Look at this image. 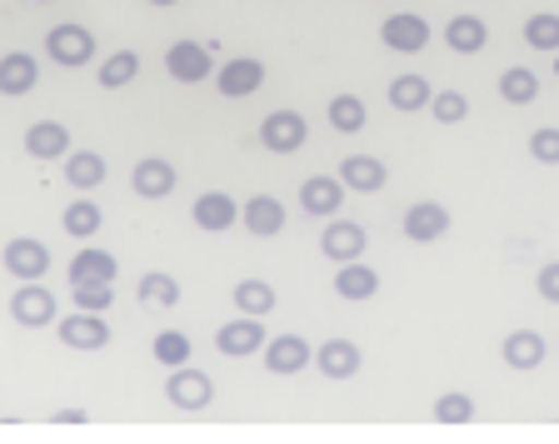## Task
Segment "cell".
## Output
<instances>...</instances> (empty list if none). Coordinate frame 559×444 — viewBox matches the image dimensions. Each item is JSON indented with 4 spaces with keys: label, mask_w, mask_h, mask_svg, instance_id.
Returning <instances> with one entry per match:
<instances>
[{
    "label": "cell",
    "mask_w": 559,
    "mask_h": 444,
    "mask_svg": "<svg viewBox=\"0 0 559 444\" xmlns=\"http://www.w3.org/2000/svg\"><path fill=\"white\" fill-rule=\"evenodd\" d=\"M165 405L180 409V415H200V409L215 405V380L195 364H180V370L165 374Z\"/></svg>",
    "instance_id": "1"
},
{
    "label": "cell",
    "mask_w": 559,
    "mask_h": 444,
    "mask_svg": "<svg viewBox=\"0 0 559 444\" xmlns=\"http://www.w3.org/2000/svg\"><path fill=\"white\" fill-rule=\"evenodd\" d=\"M95 36L85 31L81 21H60L46 31V56L56 60V65H66V71H81V65H91L95 60Z\"/></svg>",
    "instance_id": "2"
},
{
    "label": "cell",
    "mask_w": 559,
    "mask_h": 444,
    "mask_svg": "<svg viewBox=\"0 0 559 444\" xmlns=\"http://www.w3.org/2000/svg\"><path fill=\"white\" fill-rule=\"evenodd\" d=\"M11 320L21 329H46L60 320V300L50 295L46 280H21V290L11 295Z\"/></svg>",
    "instance_id": "3"
},
{
    "label": "cell",
    "mask_w": 559,
    "mask_h": 444,
    "mask_svg": "<svg viewBox=\"0 0 559 444\" xmlns=\"http://www.w3.org/2000/svg\"><path fill=\"white\" fill-rule=\"evenodd\" d=\"M255 135L270 155H295V151H305V141H310V120H305L300 110H270V116L260 120Z\"/></svg>",
    "instance_id": "4"
},
{
    "label": "cell",
    "mask_w": 559,
    "mask_h": 444,
    "mask_svg": "<svg viewBox=\"0 0 559 444\" xmlns=\"http://www.w3.org/2000/svg\"><path fill=\"white\" fill-rule=\"evenodd\" d=\"M430 21L415 11H395V15H384L380 21V46L384 50H395V56H419V50L430 46Z\"/></svg>",
    "instance_id": "5"
},
{
    "label": "cell",
    "mask_w": 559,
    "mask_h": 444,
    "mask_svg": "<svg viewBox=\"0 0 559 444\" xmlns=\"http://www.w3.org/2000/svg\"><path fill=\"white\" fill-rule=\"evenodd\" d=\"M0 265H5V275H15V280H46L50 245L35 240V235H15V240H5V250H0Z\"/></svg>",
    "instance_id": "6"
},
{
    "label": "cell",
    "mask_w": 559,
    "mask_h": 444,
    "mask_svg": "<svg viewBox=\"0 0 559 444\" xmlns=\"http://www.w3.org/2000/svg\"><path fill=\"white\" fill-rule=\"evenodd\" d=\"M260 360H265V370L275 374V380H295V374H305L314 364V350L305 335H270Z\"/></svg>",
    "instance_id": "7"
},
{
    "label": "cell",
    "mask_w": 559,
    "mask_h": 444,
    "mask_svg": "<svg viewBox=\"0 0 559 444\" xmlns=\"http://www.w3.org/2000/svg\"><path fill=\"white\" fill-rule=\"evenodd\" d=\"M400 235H405L409 245H435V240L450 235V211H444L440 200H415L400 215Z\"/></svg>",
    "instance_id": "8"
},
{
    "label": "cell",
    "mask_w": 559,
    "mask_h": 444,
    "mask_svg": "<svg viewBox=\"0 0 559 444\" xmlns=\"http://www.w3.org/2000/svg\"><path fill=\"white\" fill-rule=\"evenodd\" d=\"M56 335L66 350H81V355H95L110 345V325H105V315H95V310H75V315H60L56 320Z\"/></svg>",
    "instance_id": "9"
},
{
    "label": "cell",
    "mask_w": 559,
    "mask_h": 444,
    "mask_svg": "<svg viewBox=\"0 0 559 444\" xmlns=\"http://www.w3.org/2000/svg\"><path fill=\"white\" fill-rule=\"evenodd\" d=\"M165 75L175 85H200L215 75V60H210V50L200 40H170L165 46Z\"/></svg>",
    "instance_id": "10"
},
{
    "label": "cell",
    "mask_w": 559,
    "mask_h": 444,
    "mask_svg": "<svg viewBox=\"0 0 559 444\" xmlns=\"http://www.w3.org/2000/svg\"><path fill=\"white\" fill-rule=\"evenodd\" d=\"M265 325H260V315H235L225 320L221 329H215V350L225 355V360H250V355L265 350Z\"/></svg>",
    "instance_id": "11"
},
{
    "label": "cell",
    "mask_w": 559,
    "mask_h": 444,
    "mask_svg": "<svg viewBox=\"0 0 559 444\" xmlns=\"http://www.w3.org/2000/svg\"><path fill=\"white\" fill-rule=\"evenodd\" d=\"M215 91L225 95V100H250V95L265 85V60H255V56H235V60H225V65H215Z\"/></svg>",
    "instance_id": "12"
},
{
    "label": "cell",
    "mask_w": 559,
    "mask_h": 444,
    "mask_svg": "<svg viewBox=\"0 0 559 444\" xmlns=\"http://www.w3.org/2000/svg\"><path fill=\"white\" fill-rule=\"evenodd\" d=\"M345 195H349V185L340 176H305L300 180V211L310 215V220H335Z\"/></svg>",
    "instance_id": "13"
},
{
    "label": "cell",
    "mask_w": 559,
    "mask_h": 444,
    "mask_svg": "<svg viewBox=\"0 0 559 444\" xmlns=\"http://www.w3.org/2000/svg\"><path fill=\"white\" fill-rule=\"evenodd\" d=\"M190 220L205 235H225L230 225H240V200H235L230 190H205V195L190 205Z\"/></svg>",
    "instance_id": "14"
},
{
    "label": "cell",
    "mask_w": 559,
    "mask_h": 444,
    "mask_svg": "<svg viewBox=\"0 0 559 444\" xmlns=\"http://www.w3.org/2000/svg\"><path fill=\"white\" fill-rule=\"evenodd\" d=\"M365 245H370V235H365L360 220H330L325 235H320V255L335 260V265H345V260H365Z\"/></svg>",
    "instance_id": "15"
},
{
    "label": "cell",
    "mask_w": 559,
    "mask_h": 444,
    "mask_svg": "<svg viewBox=\"0 0 559 444\" xmlns=\"http://www.w3.org/2000/svg\"><path fill=\"white\" fill-rule=\"evenodd\" d=\"M175 185H180V176H175V165L165 160V155H145V160H135V170H130V190H135L140 200H170Z\"/></svg>",
    "instance_id": "16"
},
{
    "label": "cell",
    "mask_w": 559,
    "mask_h": 444,
    "mask_svg": "<svg viewBox=\"0 0 559 444\" xmlns=\"http://www.w3.org/2000/svg\"><path fill=\"white\" fill-rule=\"evenodd\" d=\"M314 370H320V380H355L365 370V350L355 339H325L314 350Z\"/></svg>",
    "instance_id": "17"
},
{
    "label": "cell",
    "mask_w": 559,
    "mask_h": 444,
    "mask_svg": "<svg viewBox=\"0 0 559 444\" xmlns=\"http://www.w3.org/2000/svg\"><path fill=\"white\" fill-rule=\"evenodd\" d=\"M240 225L255 240H275L280 230H285V200H275V195H250L240 205Z\"/></svg>",
    "instance_id": "18"
},
{
    "label": "cell",
    "mask_w": 559,
    "mask_h": 444,
    "mask_svg": "<svg viewBox=\"0 0 559 444\" xmlns=\"http://www.w3.org/2000/svg\"><path fill=\"white\" fill-rule=\"evenodd\" d=\"M500 355H504V364H510L514 374H530V370H539V364H545L549 345H545V335H539V329H510V335H504V345H500Z\"/></svg>",
    "instance_id": "19"
},
{
    "label": "cell",
    "mask_w": 559,
    "mask_h": 444,
    "mask_svg": "<svg viewBox=\"0 0 559 444\" xmlns=\"http://www.w3.org/2000/svg\"><path fill=\"white\" fill-rule=\"evenodd\" d=\"M35 81H40V60H35L31 50H11V56H0V95H5V100L31 95Z\"/></svg>",
    "instance_id": "20"
},
{
    "label": "cell",
    "mask_w": 559,
    "mask_h": 444,
    "mask_svg": "<svg viewBox=\"0 0 559 444\" xmlns=\"http://www.w3.org/2000/svg\"><path fill=\"white\" fill-rule=\"evenodd\" d=\"M335 176L345 180L349 190H360V195H380V190L390 185V170H384L380 155H345Z\"/></svg>",
    "instance_id": "21"
},
{
    "label": "cell",
    "mask_w": 559,
    "mask_h": 444,
    "mask_svg": "<svg viewBox=\"0 0 559 444\" xmlns=\"http://www.w3.org/2000/svg\"><path fill=\"white\" fill-rule=\"evenodd\" d=\"M25 155L40 165L50 160H66L70 155V130L60 125V120H35L31 130H25Z\"/></svg>",
    "instance_id": "22"
},
{
    "label": "cell",
    "mask_w": 559,
    "mask_h": 444,
    "mask_svg": "<svg viewBox=\"0 0 559 444\" xmlns=\"http://www.w3.org/2000/svg\"><path fill=\"white\" fill-rule=\"evenodd\" d=\"M60 170H66V185L75 190V195H91V190L105 185V155L100 151H70L66 160H60Z\"/></svg>",
    "instance_id": "23"
},
{
    "label": "cell",
    "mask_w": 559,
    "mask_h": 444,
    "mask_svg": "<svg viewBox=\"0 0 559 444\" xmlns=\"http://www.w3.org/2000/svg\"><path fill=\"white\" fill-rule=\"evenodd\" d=\"M335 295L340 300H349V304H365V300H374L380 295V275H374L365 260H345V265H335Z\"/></svg>",
    "instance_id": "24"
},
{
    "label": "cell",
    "mask_w": 559,
    "mask_h": 444,
    "mask_svg": "<svg viewBox=\"0 0 559 444\" xmlns=\"http://www.w3.org/2000/svg\"><path fill=\"white\" fill-rule=\"evenodd\" d=\"M444 46H450L454 56H479V50L489 46V25H485V15L460 11L454 21H444Z\"/></svg>",
    "instance_id": "25"
},
{
    "label": "cell",
    "mask_w": 559,
    "mask_h": 444,
    "mask_svg": "<svg viewBox=\"0 0 559 444\" xmlns=\"http://www.w3.org/2000/svg\"><path fill=\"white\" fill-rule=\"evenodd\" d=\"M384 100L400 110V116H415V110H430V100H435V85L425 81L419 71H405V75H395L390 81V91H384Z\"/></svg>",
    "instance_id": "26"
},
{
    "label": "cell",
    "mask_w": 559,
    "mask_h": 444,
    "mask_svg": "<svg viewBox=\"0 0 559 444\" xmlns=\"http://www.w3.org/2000/svg\"><path fill=\"white\" fill-rule=\"evenodd\" d=\"M116 255L100 245H81V255L70 260V285H116Z\"/></svg>",
    "instance_id": "27"
},
{
    "label": "cell",
    "mask_w": 559,
    "mask_h": 444,
    "mask_svg": "<svg viewBox=\"0 0 559 444\" xmlns=\"http://www.w3.org/2000/svg\"><path fill=\"white\" fill-rule=\"evenodd\" d=\"M60 225H66V235H70V240H81V245H85V240H95V235H100L105 211H100V205H95L91 195H75V200H70V205H66V215H60Z\"/></svg>",
    "instance_id": "28"
},
{
    "label": "cell",
    "mask_w": 559,
    "mask_h": 444,
    "mask_svg": "<svg viewBox=\"0 0 559 444\" xmlns=\"http://www.w3.org/2000/svg\"><path fill=\"white\" fill-rule=\"evenodd\" d=\"M325 120H330V130H335V135H360L365 125H370V110H365V100L360 95H335V100H330L325 106Z\"/></svg>",
    "instance_id": "29"
},
{
    "label": "cell",
    "mask_w": 559,
    "mask_h": 444,
    "mask_svg": "<svg viewBox=\"0 0 559 444\" xmlns=\"http://www.w3.org/2000/svg\"><path fill=\"white\" fill-rule=\"evenodd\" d=\"M230 304L240 310V315H260V320H265L270 310L280 304V295H275V285H270V280H255V275H250V280H240L230 290Z\"/></svg>",
    "instance_id": "30"
},
{
    "label": "cell",
    "mask_w": 559,
    "mask_h": 444,
    "mask_svg": "<svg viewBox=\"0 0 559 444\" xmlns=\"http://www.w3.org/2000/svg\"><path fill=\"white\" fill-rule=\"evenodd\" d=\"M135 300L140 304H160V310H175L180 304V280L165 275V269H145L135 280Z\"/></svg>",
    "instance_id": "31"
},
{
    "label": "cell",
    "mask_w": 559,
    "mask_h": 444,
    "mask_svg": "<svg viewBox=\"0 0 559 444\" xmlns=\"http://www.w3.org/2000/svg\"><path fill=\"white\" fill-rule=\"evenodd\" d=\"M500 100L504 106H535L539 100V75L530 65H510L500 71Z\"/></svg>",
    "instance_id": "32"
},
{
    "label": "cell",
    "mask_w": 559,
    "mask_h": 444,
    "mask_svg": "<svg viewBox=\"0 0 559 444\" xmlns=\"http://www.w3.org/2000/svg\"><path fill=\"white\" fill-rule=\"evenodd\" d=\"M135 75H140V56H135V50H116V56H105L100 65H95L100 91H126Z\"/></svg>",
    "instance_id": "33"
},
{
    "label": "cell",
    "mask_w": 559,
    "mask_h": 444,
    "mask_svg": "<svg viewBox=\"0 0 559 444\" xmlns=\"http://www.w3.org/2000/svg\"><path fill=\"white\" fill-rule=\"evenodd\" d=\"M151 355L165 370H180V364H190V355H195V339H190L186 329H160V335L151 339Z\"/></svg>",
    "instance_id": "34"
},
{
    "label": "cell",
    "mask_w": 559,
    "mask_h": 444,
    "mask_svg": "<svg viewBox=\"0 0 559 444\" xmlns=\"http://www.w3.org/2000/svg\"><path fill=\"white\" fill-rule=\"evenodd\" d=\"M524 46L539 50V56H555L559 50V15L555 11H535L524 21Z\"/></svg>",
    "instance_id": "35"
},
{
    "label": "cell",
    "mask_w": 559,
    "mask_h": 444,
    "mask_svg": "<svg viewBox=\"0 0 559 444\" xmlns=\"http://www.w3.org/2000/svg\"><path fill=\"white\" fill-rule=\"evenodd\" d=\"M440 424H469L475 420V399L465 395V389H444L440 399H435V409H430Z\"/></svg>",
    "instance_id": "36"
},
{
    "label": "cell",
    "mask_w": 559,
    "mask_h": 444,
    "mask_svg": "<svg viewBox=\"0 0 559 444\" xmlns=\"http://www.w3.org/2000/svg\"><path fill=\"white\" fill-rule=\"evenodd\" d=\"M430 116L440 120V125H465V120H469V100H465V91H435Z\"/></svg>",
    "instance_id": "37"
},
{
    "label": "cell",
    "mask_w": 559,
    "mask_h": 444,
    "mask_svg": "<svg viewBox=\"0 0 559 444\" xmlns=\"http://www.w3.org/2000/svg\"><path fill=\"white\" fill-rule=\"evenodd\" d=\"M524 145H530V160H539V165H559V125H539Z\"/></svg>",
    "instance_id": "38"
},
{
    "label": "cell",
    "mask_w": 559,
    "mask_h": 444,
    "mask_svg": "<svg viewBox=\"0 0 559 444\" xmlns=\"http://www.w3.org/2000/svg\"><path fill=\"white\" fill-rule=\"evenodd\" d=\"M70 300H75V310H95V315H105L110 310V285H70Z\"/></svg>",
    "instance_id": "39"
},
{
    "label": "cell",
    "mask_w": 559,
    "mask_h": 444,
    "mask_svg": "<svg viewBox=\"0 0 559 444\" xmlns=\"http://www.w3.org/2000/svg\"><path fill=\"white\" fill-rule=\"evenodd\" d=\"M535 290H539V300L545 304H559V260H545V265H539Z\"/></svg>",
    "instance_id": "40"
},
{
    "label": "cell",
    "mask_w": 559,
    "mask_h": 444,
    "mask_svg": "<svg viewBox=\"0 0 559 444\" xmlns=\"http://www.w3.org/2000/svg\"><path fill=\"white\" fill-rule=\"evenodd\" d=\"M50 420H56V424H85V420H91V409H81V405H66V409H56Z\"/></svg>",
    "instance_id": "41"
},
{
    "label": "cell",
    "mask_w": 559,
    "mask_h": 444,
    "mask_svg": "<svg viewBox=\"0 0 559 444\" xmlns=\"http://www.w3.org/2000/svg\"><path fill=\"white\" fill-rule=\"evenodd\" d=\"M155 11H170V5H180V0H151Z\"/></svg>",
    "instance_id": "42"
},
{
    "label": "cell",
    "mask_w": 559,
    "mask_h": 444,
    "mask_svg": "<svg viewBox=\"0 0 559 444\" xmlns=\"http://www.w3.org/2000/svg\"><path fill=\"white\" fill-rule=\"evenodd\" d=\"M555 75H559V50H555Z\"/></svg>",
    "instance_id": "43"
}]
</instances>
